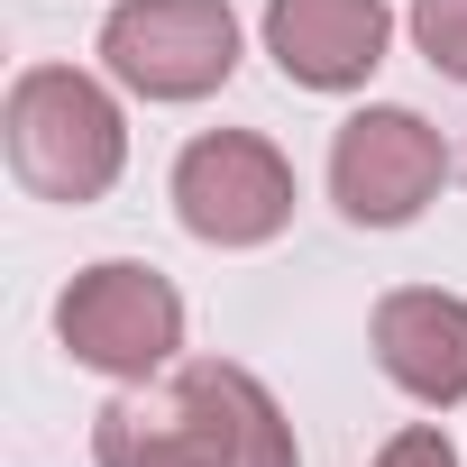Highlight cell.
I'll list each match as a JSON object with an SVG mask.
<instances>
[{"instance_id": "4", "label": "cell", "mask_w": 467, "mask_h": 467, "mask_svg": "<svg viewBox=\"0 0 467 467\" xmlns=\"http://www.w3.org/2000/svg\"><path fill=\"white\" fill-rule=\"evenodd\" d=\"M174 211L211 248H257V239H275L294 220V165L266 138H248V129L192 138L174 156Z\"/></svg>"}, {"instance_id": "7", "label": "cell", "mask_w": 467, "mask_h": 467, "mask_svg": "<svg viewBox=\"0 0 467 467\" xmlns=\"http://www.w3.org/2000/svg\"><path fill=\"white\" fill-rule=\"evenodd\" d=\"M385 37H394L385 0H275V10H266L275 65H285L294 83H312V92L367 83V74L385 65Z\"/></svg>"}, {"instance_id": "2", "label": "cell", "mask_w": 467, "mask_h": 467, "mask_svg": "<svg viewBox=\"0 0 467 467\" xmlns=\"http://www.w3.org/2000/svg\"><path fill=\"white\" fill-rule=\"evenodd\" d=\"M119 110L101 83L65 74V65H37L10 83V165L28 192L47 202H101L119 183Z\"/></svg>"}, {"instance_id": "8", "label": "cell", "mask_w": 467, "mask_h": 467, "mask_svg": "<svg viewBox=\"0 0 467 467\" xmlns=\"http://www.w3.org/2000/svg\"><path fill=\"white\" fill-rule=\"evenodd\" d=\"M376 367L412 403H467V303L440 285H403L376 303Z\"/></svg>"}, {"instance_id": "3", "label": "cell", "mask_w": 467, "mask_h": 467, "mask_svg": "<svg viewBox=\"0 0 467 467\" xmlns=\"http://www.w3.org/2000/svg\"><path fill=\"white\" fill-rule=\"evenodd\" d=\"M101 56L147 101H202L239 65V19H229V0H119Z\"/></svg>"}, {"instance_id": "5", "label": "cell", "mask_w": 467, "mask_h": 467, "mask_svg": "<svg viewBox=\"0 0 467 467\" xmlns=\"http://www.w3.org/2000/svg\"><path fill=\"white\" fill-rule=\"evenodd\" d=\"M65 348L83 367H110V376H156L174 348H183V303L156 266H92L65 312H56Z\"/></svg>"}, {"instance_id": "9", "label": "cell", "mask_w": 467, "mask_h": 467, "mask_svg": "<svg viewBox=\"0 0 467 467\" xmlns=\"http://www.w3.org/2000/svg\"><path fill=\"white\" fill-rule=\"evenodd\" d=\"M412 37L449 83H467V0H412Z\"/></svg>"}, {"instance_id": "6", "label": "cell", "mask_w": 467, "mask_h": 467, "mask_svg": "<svg viewBox=\"0 0 467 467\" xmlns=\"http://www.w3.org/2000/svg\"><path fill=\"white\" fill-rule=\"evenodd\" d=\"M449 156H440V129L412 119V110H358L330 147V192L358 229H403L431 192H440Z\"/></svg>"}, {"instance_id": "1", "label": "cell", "mask_w": 467, "mask_h": 467, "mask_svg": "<svg viewBox=\"0 0 467 467\" xmlns=\"http://www.w3.org/2000/svg\"><path fill=\"white\" fill-rule=\"evenodd\" d=\"M92 458L101 467H294V440L248 367H183L165 394L101 403Z\"/></svg>"}, {"instance_id": "10", "label": "cell", "mask_w": 467, "mask_h": 467, "mask_svg": "<svg viewBox=\"0 0 467 467\" xmlns=\"http://www.w3.org/2000/svg\"><path fill=\"white\" fill-rule=\"evenodd\" d=\"M376 467H458V449H449V440H440V431L421 421V431H403V440H394V449H385Z\"/></svg>"}]
</instances>
